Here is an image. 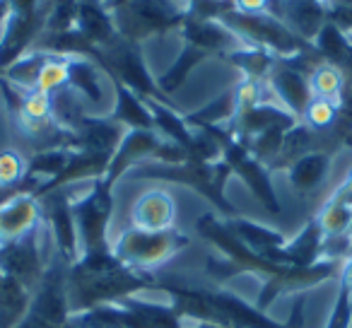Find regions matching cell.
<instances>
[{
	"label": "cell",
	"instance_id": "obj_1",
	"mask_svg": "<svg viewBox=\"0 0 352 328\" xmlns=\"http://www.w3.org/2000/svg\"><path fill=\"white\" fill-rule=\"evenodd\" d=\"M196 230L201 237H206L212 246L222 254L220 261L210 259L208 261V273L217 280L234 278L241 273H254L263 278V289H261L256 307L261 311L268 314L273 302L285 292H304L316 285L326 283L331 278H340V270L345 261L340 259H323L316 265L309 268H294V265H280L273 261L263 259V256L254 254L249 246L241 244V239L230 230L225 220L215 217L212 212H206L201 220L196 222Z\"/></svg>",
	"mask_w": 352,
	"mask_h": 328
},
{
	"label": "cell",
	"instance_id": "obj_2",
	"mask_svg": "<svg viewBox=\"0 0 352 328\" xmlns=\"http://www.w3.org/2000/svg\"><path fill=\"white\" fill-rule=\"evenodd\" d=\"M131 177L135 179H152V182H169L179 186H188L201 193L208 203L215 206L225 220L236 217V208L227 201L225 184L232 177V169L227 162H193L186 160L182 164H162V162H142L135 169H131Z\"/></svg>",
	"mask_w": 352,
	"mask_h": 328
},
{
	"label": "cell",
	"instance_id": "obj_3",
	"mask_svg": "<svg viewBox=\"0 0 352 328\" xmlns=\"http://www.w3.org/2000/svg\"><path fill=\"white\" fill-rule=\"evenodd\" d=\"M147 289H160L157 273H138V270L121 265L109 273H68V302L70 314H82L102 304H118Z\"/></svg>",
	"mask_w": 352,
	"mask_h": 328
},
{
	"label": "cell",
	"instance_id": "obj_4",
	"mask_svg": "<svg viewBox=\"0 0 352 328\" xmlns=\"http://www.w3.org/2000/svg\"><path fill=\"white\" fill-rule=\"evenodd\" d=\"M191 0H128L126 6L111 10L118 36L140 44L147 36L182 30L186 22Z\"/></svg>",
	"mask_w": 352,
	"mask_h": 328
},
{
	"label": "cell",
	"instance_id": "obj_5",
	"mask_svg": "<svg viewBox=\"0 0 352 328\" xmlns=\"http://www.w3.org/2000/svg\"><path fill=\"white\" fill-rule=\"evenodd\" d=\"M188 244H191V237H186L179 230L147 232L138 230V227H128L111 244V251L128 268L138 270V273H155Z\"/></svg>",
	"mask_w": 352,
	"mask_h": 328
},
{
	"label": "cell",
	"instance_id": "obj_6",
	"mask_svg": "<svg viewBox=\"0 0 352 328\" xmlns=\"http://www.w3.org/2000/svg\"><path fill=\"white\" fill-rule=\"evenodd\" d=\"M198 131H206L208 135L215 138L222 150V162H227V167L232 169V174H236L249 186V191L258 198V203L270 215H280L283 206H280V198L275 193L270 169L251 155L246 142L241 138H236L230 126H210V128H198Z\"/></svg>",
	"mask_w": 352,
	"mask_h": 328
},
{
	"label": "cell",
	"instance_id": "obj_7",
	"mask_svg": "<svg viewBox=\"0 0 352 328\" xmlns=\"http://www.w3.org/2000/svg\"><path fill=\"white\" fill-rule=\"evenodd\" d=\"M68 273L70 263L60 254L46 263L39 285L32 292V302L25 318L15 328H60L70 321L68 302Z\"/></svg>",
	"mask_w": 352,
	"mask_h": 328
},
{
	"label": "cell",
	"instance_id": "obj_8",
	"mask_svg": "<svg viewBox=\"0 0 352 328\" xmlns=\"http://www.w3.org/2000/svg\"><path fill=\"white\" fill-rule=\"evenodd\" d=\"M230 30H234L249 46L270 51L278 58H294L302 54H314V44L299 39L283 20L265 12V15H244V12L230 10L220 17Z\"/></svg>",
	"mask_w": 352,
	"mask_h": 328
},
{
	"label": "cell",
	"instance_id": "obj_9",
	"mask_svg": "<svg viewBox=\"0 0 352 328\" xmlns=\"http://www.w3.org/2000/svg\"><path fill=\"white\" fill-rule=\"evenodd\" d=\"M102 54H104V75L109 80H121L128 89H133L145 102H162L174 107V102L162 92L157 80L150 75L138 44L118 36L111 46L102 49Z\"/></svg>",
	"mask_w": 352,
	"mask_h": 328
},
{
	"label": "cell",
	"instance_id": "obj_10",
	"mask_svg": "<svg viewBox=\"0 0 352 328\" xmlns=\"http://www.w3.org/2000/svg\"><path fill=\"white\" fill-rule=\"evenodd\" d=\"M113 212V186L97 179L82 198H73V215L78 225L80 251H99L111 249L109 241V222Z\"/></svg>",
	"mask_w": 352,
	"mask_h": 328
},
{
	"label": "cell",
	"instance_id": "obj_11",
	"mask_svg": "<svg viewBox=\"0 0 352 328\" xmlns=\"http://www.w3.org/2000/svg\"><path fill=\"white\" fill-rule=\"evenodd\" d=\"M39 203H41V215H44L46 225H49L51 234H54L56 249L73 265L82 251H80L78 225H75V215H73V198H70L68 188H58V191L46 193V196L39 198Z\"/></svg>",
	"mask_w": 352,
	"mask_h": 328
},
{
	"label": "cell",
	"instance_id": "obj_12",
	"mask_svg": "<svg viewBox=\"0 0 352 328\" xmlns=\"http://www.w3.org/2000/svg\"><path fill=\"white\" fill-rule=\"evenodd\" d=\"M0 270L25 285L30 292H34L46 270L44 256H41V227L17 241L0 244Z\"/></svg>",
	"mask_w": 352,
	"mask_h": 328
},
{
	"label": "cell",
	"instance_id": "obj_13",
	"mask_svg": "<svg viewBox=\"0 0 352 328\" xmlns=\"http://www.w3.org/2000/svg\"><path fill=\"white\" fill-rule=\"evenodd\" d=\"M107 311L116 328H184L186 321L169 304L145 302L128 297L118 304H107Z\"/></svg>",
	"mask_w": 352,
	"mask_h": 328
},
{
	"label": "cell",
	"instance_id": "obj_14",
	"mask_svg": "<svg viewBox=\"0 0 352 328\" xmlns=\"http://www.w3.org/2000/svg\"><path fill=\"white\" fill-rule=\"evenodd\" d=\"M265 85L273 92L275 102H280L292 116H297L302 121L304 111H307V107L314 99L309 75L304 70H299L292 63V58H278V63L270 70Z\"/></svg>",
	"mask_w": 352,
	"mask_h": 328
},
{
	"label": "cell",
	"instance_id": "obj_15",
	"mask_svg": "<svg viewBox=\"0 0 352 328\" xmlns=\"http://www.w3.org/2000/svg\"><path fill=\"white\" fill-rule=\"evenodd\" d=\"M162 135L157 131H138V128H131V131L123 133L121 142H118L116 152H113L111 162H109V169L104 174V182L109 186H116L118 179L126 177L131 169H135L142 162H150L155 150L160 147Z\"/></svg>",
	"mask_w": 352,
	"mask_h": 328
},
{
	"label": "cell",
	"instance_id": "obj_16",
	"mask_svg": "<svg viewBox=\"0 0 352 328\" xmlns=\"http://www.w3.org/2000/svg\"><path fill=\"white\" fill-rule=\"evenodd\" d=\"M184 44H191L196 49L206 51L210 56H227L232 51H239L249 46L234 30L220 20H201V17H186L182 25Z\"/></svg>",
	"mask_w": 352,
	"mask_h": 328
},
{
	"label": "cell",
	"instance_id": "obj_17",
	"mask_svg": "<svg viewBox=\"0 0 352 328\" xmlns=\"http://www.w3.org/2000/svg\"><path fill=\"white\" fill-rule=\"evenodd\" d=\"M111 157L113 155H109V152L73 150V155H70V160H68V164H65L63 172H60L58 177L51 179V182L39 184L32 196L41 198V196H46V193H51V191H58V188H65V186H70V184H75V182H82V179H92V182H97V179H102L104 174H107Z\"/></svg>",
	"mask_w": 352,
	"mask_h": 328
},
{
	"label": "cell",
	"instance_id": "obj_18",
	"mask_svg": "<svg viewBox=\"0 0 352 328\" xmlns=\"http://www.w3.org/2000/svg\"><path fill=\"white\" fill-rule=\"evenodd\" d=\"M299 123L297 116L287 111L280 102H261L251 109H244V111L236 113V118L230 123L232 133L241 140H249L254 135H261V133L270 131V128H294Z\"/></svg>",
	"mask_w": 352,
	"mask_h": 328
},
{
	"label": "cell",
	"instance_id": "obj_19",
	"mask_svg": "<svg viewBox=\"0 0 352 328\" xmlns=\"http://www.w3.org/2000/svg\"><path fill=\"white\" fill-rule=\"evenodd\" d=\"M323 241H326V234L314 217L302 227V232L294 239H287L285 246L273 251L268 261L280 265H294V268H309V265H316L318 261H323Z\"/></svg>",
	"mask_w": 352,
	"mask_h": 328
},
{
	"label": "cell",
	"instance_id": "obj_20",
	"mask_svg": "<svg viewBox=\"0 0 352 328\" xmlns=\"http://www.w3.org/2000/svg\"><path fill=\"white\" fill-rule=\"evenodd\" d=\"M41 220V203L32 193H22L8 201L6 206H0V244H10L39 230Z\"/></svg>",
	"mask_w": 352,
	"mask_h": 328
},
{
	"label": "cell",
	"instance_id": "obj_21",
	"mask_svg": "<svg viewBox=\"0 0 352 328\" xmlns=\"http://www.w3.org/2000/svg\"><path fill=\"white\" fill-rule=\"evenodd\" d=\"M176 220V203L169 191L162 188H150L135 201L131 210V227L147 232H164L174 230Z\"/></svg>",
	"mask_w": 352,
	"mask_h": 328
},
{
	"label": "cell",
	"instance_id": "obj_22",
	"mask_svg": "<svg viewBox=\"0 0 352 328\" xmlns=\"http://www.w3.org/2000/svg\"><path fill=\"white\" fill-rule=\"evenodd\" d=\"M75 150H94L113 155L123 138V126L111 116H89L82 113L73 126Z\"/></svg>",
	"mask_w": 352,
	"mask_h": 328
},
{
	"label": "cell",
	"instance_id": "obj_23",
	"mask_svg": "<svg viewBox=\"0 0 352 328\" xmlns=\"http://www.w3.org/2000/svg\"><path fill=\"white\" fill-rule=\"evenodd\" d=\"M75 30L99 49H107L118 39L111 12L104 8L102 0H78V25Z\"/></svg>",
	"mask_w": 352,
	"mask_h": 328
},
{
	"label": "cell",
	"instance_id": "obj_24",
	"mask_svg": "<svg viewBox=\"0 0 352 328\" xmlns=\"http://www.w3.org/2000/svg\"><path fill=\"white\" fill-rule=\"evenodd\" d=\"M331 174V152L316 150L302 155L292 167L287 169L289 186L297 193H314Z\"/></svg>",
	"mask_w": 352,
	"mask_h": 328
},
{
	"label": "cell",
	"instance_id": "obj_25",
	"mask_svg": "<svg viewBox=\"0 0 352 328\" xmlns=\"http://www.w3.org/2000/svg\"><path fill=\"white\" fill-rule=\"evenodd\" d=\"M113 92H116V107L109 116L121 126L138 128V131H155V121H152V111L142 97H138L133 89H128L121 80H111Z\"/></svg>",
	"mask_w": 352,
	"mask_h": 328
},
{
	"label": "cell",
	"instance_id": "obj_26",
	"mask_svg": "<svg viewBox=\"0 0 352 328\" xmlns=\"http://www.w3.org/2000/svg\"><path fill=\"white\" fill-rule=\"evenodd\" d=\"M225 222L230 225V230L239 237L241 244L249 246L254 254L263 256V259H268L273 251H278L280 246H285V241H287V237H285L283 232L270 230V227L258 225V222H251V220H246V217L236 215Z\"/></svg>",
	"mask_w": 352,
	"mask_h": 328
},
{
	"label": "cell",
	"instance_id": "obj_27",
	"mask_svg": "<svg viewBox=\"0 0 352 328\" xmlns=\"http://www.w3.org/2000/svg\"><path fill=\"white\" fill-rule=\"evenodd\" d=\"M152 111V121H155V131L160 133L164 140H171L176 145H182L184 150H191L193 147V138H196V131L186 123V118L179 116L174 107L162 102H147Z\"/></svg>",
	"mask_w": 352,
	"mask_h": 328
},
{
	"label": "cell",
	"instance_id": "obj_28",
	"mask_svg": "<svg viewBox=\"0 0 352 328\" xmlns=\"http://www.w3.org/2000/svg\"><path fill=\"white\" fill-rule=\"evenodd\" d=\"M236 87H230L215 97L212 102H208L206 107L196 109L193 113H186V123L191 128H210V126H230L232 121L236 118Z\"/></svg>",
	"mask_w": 352,
	"mask_h": 328
},
{
	"label": "cell",
	"instance_id": "obj_29",
	"mask_svg": "<svg viewBox=\"0 0 352 328\" xmlns=\"http://www.w3.org/2000/svg\"><path fill=\"white\" fill-rule=\"evenodd\" d=\"M314 49L318 51V56L323 58V63H331L336 68H342L345 61L350 58L352 51V34H347L345 30L336 25V22L328 20L321 27V32L314 39Z\"/></svg>",
	"mask_w": 352,
	"mask_h": 328
},
{
	"label": "cell",
	"instance_id": "obj_30",
	"mask_svg": "<svg viewBox=\"0 0 352 328\" xmlns=\"http://www.w3.org/2000/svg\"><path fill=\"white\" fill-rule=\"evenodd\" d=\"M222 58L234 68H239L244 73V80H256V83H265L270 70L278 63V56H273L265 49H258V46H244V49L232 51Z\"/></svg>",
	"mask_w": 352,
	"mask_h": 328
},
{
	"label": "cell",
	"instance_id": "obj_31",
	"mask_svg": "<svg viewBox=\"0 0 352 328\" xmlns=\"http://www.w3.org/2000/svg\"><path fill=\"white\" fill-rule=\"evenodd\" d=\"M32 302V292L20 285L15 278L6 275V283L0 287V328H15L25 318Z\"/></svg>",
	"mask_w": 352,
	"mask_h": 328
},
{
	"label": "cell",
	"instance_id": "obj_32",
	"mask_svg": "<svg viewBox=\"0 0 352 328\" xmlns=\"http://www.w3.org/2000/svg\"><path fill=\"white\" fill-rule=\"evenodd\" d=\"M99 65L89 58H68V87L85 97L87 102L99 104L104 99L99 85Z\"/></svg>",
	"mask_w": 352,
	"mask_h": 328
},
{
	"label": "cell",
	"instance_id": "obj_33",
	"mask_svg": "<svg viewBox=\"0 0 352 328\" xmlns=\"http://www.w3.org/2000/svg\"><path fill=\"white\" fill-rule=\"evenodd\" d=\"M206 58H210V54H206V51L196 49V46H191V44H184L182 54H179V58L171 63V68L157 78L160 89L171 99V94L186 83V78L196 70V65H201Z\"/></svg>",
	"mask_w": 352,
	"mask_h": 328
},
{
	"label": "cell",
	"instance_id": "obj_34",
	"mask_svg": "<svg viewBox=\"0 0 352 328\" xmlns=\"http://www.w3.org/2000/svg\"><path fill=\"white\" fill-rule=\"evenodd\" d=\"M73 150H65V147H49V150H39L27 160L25 179H34V182L44 184L51 182L54 177H58L60 172L68 164Z\"/></svg>",
	"mask_w": 352,
	"mask_h": 328
},
{
	"label": "cell",
	"instance_id": "obj_35",
	"mask_svg": "<svg viewBox=\"0 0 352 328\" xmlns=\"http://www.w3.org/2000/svg\"><path fill=\"white\" fill-rule=\"evenodd\" d=\"M46 61H49V54L32 49L30 54H25L22 58H17L10 68L3 70L0 75H3L10 85L20 87L22 92H32V89H36V83H39L41 68H44Z\"/></svg>",
	"mask_w": 352,
	"mask_h": 328
},
{
	"label": "cell",
	"instance_id": "obj_36",
	"mask_svg": "<svg viewBox=\"0 0 352 328\" xmlns=\"http://www.w3.org/2000/svg\"><path fill=\"white\" fill-rule=\"evenodd\" d=\"M309 83H311L314 97L331 99V102H340L342 92H345V75L340 68L331 63H321L314 68V73L309 75Z\"/></svg>",
	"mask_w": 352,
	"mask_h": 328
},
{
	"label": "cell",
	"instance_id": "obj_37",
	"mask_svg": "<svg viewBox=\"0 0 352 328\" xmlns=\"http://www.w3.org/2000/svg\"><path fill=\"white\" fill-rule=\"evenodd\" d=\"M316 220L328 239L331 237H345L350 234V227H352V208L331 196L326 201V206L321 208V212L316 215Z\"/></svg>",
	"mask_w": 352,
	"mask_h": 328
},
{
	"label": "cell",
	"instance_id": "obj_38",
	"mask_svg": "<svg viewBox=\"0 0 352 328\" xmlns=\"http://www.w3.org/2000/svg\"><path fill=\"white\" fill-rule=\"evenodd\" d=\"M338 111H340V102H331V99H321V97H314L311 104L307 107L302 116V123H307L311 131H331L333 123L338 118Z\"/></svg>",
	"mask_w": 352,
	"mask_h": 328
},
{
	"label": "cell",
	"instance_id": "obj_39",
	"mask_svg": "<svg viewBox=\"0 0 352 328\" xmlns=\"http://www.w3.org/2000/svg\"><path fill=\"white\" fill-rule=\"evenodd\" d=\"M68 87V58L65 56H51L44 63L39 75V83H36V89L46 94H56L60 89Z\"/></svg>",
	"mask_w": 352,
	"mask_h": 328
},
{
	"label": "cell",
	"instance_id": "obj_40",
	"mask_svg": "<svg viewBox=\"0 0 352 328\" xmlns=\"http://www.w3.org/2000/svg\"><path fill=\"white\" fill-rule=\"evenodd\" d=\"M78 25V0H54L44 34H63Z\"/></svg>",
	"mask_w": 352,
	"mask_h": 328
},
{
	"label": "cell",
	"instance_id": "obj_41",
	"mask_svg": "<svg viewBox=\"0 0 352 328\" xmlns=\"http://www.w3.org/2000/svg\"><path fill=\"white\" fill-rule=\"evenodd\" d=\"M51 118H54V97L41 89H32L25 94V104L15 121H51Z\"/></svg>",
	"mask_w": 352,
	"mask_h": 328
},
{
	"label": "cell",
	"instance_id": "obj_42",
	"mask_svg": "<svg viewBox=\"0 0 352 328\" xmlns=\"http://www.w3.org/2000/svg\"><path fill=\"white\" fill-rule=\"evenodd\" d=\"M27 160L15 150L0 152V186H15L25 179Z\"/></svg>",
	"mask_w": 352,
	"mask_h": 328
},
{
	"label": "cell",
	"instance_id": "obj_43",
	"mask_svg": "<svg viewBox=\"0 0 352 328\" xmlns=\"http://www.w3.org/2000/svg\"><path fill=\"white\" fill-rule=\"evenodd\" d=\"M352 326V289L340 280L338 287V297L333 304L331 318H328L326 328H350Z\"/></svg>",
	"mask_w": 352,
	"mask_h": 328
},
{
	"label": "cell",
	"instance_id": "obj_44",
	"mask_svg": "<svg viewBox=\"0 0 352 328\" xmlns=\"http://www.w3.org/2000/svg\"><path fill=\"white\" fill-rule=\"evenodd\" d=\"M232 6L244 15H265L273 10V0H232Z\"/></svg>",
	"mask_w": 352,
	"mask_h": 328
},
{
	"label": "cell",
	"instance_id": "obj_45",
	"mask_svg": "<svg viewBox=\"0 0 352 328\" xmlns=\"http://www.w3.org/2000/svg\"><path fill=\"white\" fill-rule=\"evenodd\" d=\"M333 198H338L340 203H345V206L352 208V169H350V174L345 177V182H342L340 186L333 191Z\"/></svg>",
	"mask_w": 352,
	"mask_h": 328
},
{
	"label": "cell",
	"instance_id": "obj_46",
	"mask_svg": "<svg viewBox=\"0 0 352 328\" xmlns=\"http://www.w3.org/2000/svg\"><path fill=\"white\" fill-rule=\"evenodd\" d=\"M8 17H10V0H0V27H6Z\"/></svg>",
	"mask_w": 352,
	"mask_h": 328
},
{
	"label": "cell",
	"instance_id": "obj_47",
	"mask_svg": "<svg viewBox=\"0 0 352 328\" xmlns=\"http://www.w3.org/2000/svg\"><path fill=\"white\" fill-rule=\"evenodd\" d=\"M184 328H225V326H215V323H186Z\"/></svg>",
	"mask_w": 352,
	"mask_h": 328
},
{
	"label": "cell",
	"instance_id": "obj_48",
	"mask_svg": "<svg viewBox=\"0 0 352 328\" xmlns=\"http://www.w3.org/2000/svg\"><path fill=\"white\" fill-rule=\"evenodd\" d=\"M342 147H350V150H352V131L345 135V140H342Z\"/></svg>",
	"mask_w": 352,
	"mask_h": 328
},
{
	"label": "cell",
	"instance_id": "obj_49",
	"mask_svg": "<svg viewBox=\"0 0 352 328\" xmlns=\"http://www.w3.org/2000/svg\"><path fill=\"white\" fill-rule=\"evenodd\" d=\"M3 283H6V273L0 270V287H3Z\"/></svg>",
	"mask_w": 352,
	"mask_h": 328
},
{
	"label": "cell",
	"instance_id": "obj_50",
	"mask_svg": "<svg viewBox=\"0 0 352 328\" xmlns=\"http://www.w3.org/2000/svg\"><path fill=\"white\" fill-rule=\"evenodd\" d=\"M60 328H75V326H70V323H65V326H60Z\"/></svg>",
	"mask_w": 352,
	"mask_h": 328
},
{
	"label": "cell",
	"instance_id": "obj_51",
	"mask_svg": "<svg viewBox=\"0 0 352 328\" xmlns=\"http://www.w3.org/2000/svg\"><path fill=\"white\" fill-rule=\"evenodd\" d=\"M350 239H352V227H350Z\"/></svg>",
	"mask_w": 352,
	"mask_h": 328
}]
</instances>
